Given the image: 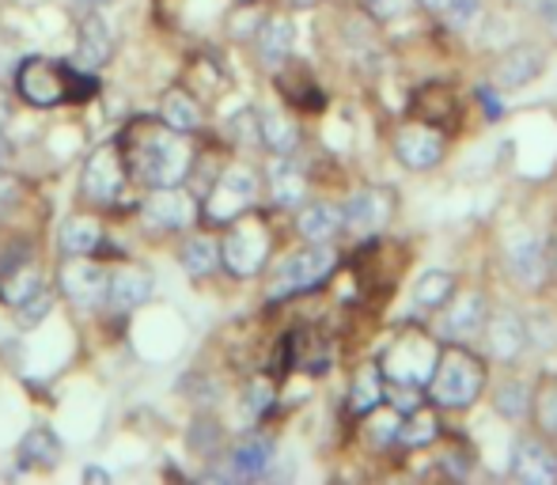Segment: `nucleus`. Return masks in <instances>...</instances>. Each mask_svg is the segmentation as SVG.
Returning a JSON list of instances; mask_svg holds the SVG:
<instances>
[{
  "instance_id": "1",
  "label": "nucleus",
  "mask_w": 557,
  "mask_h": 485,
  "mask_svg": "<svg viewBox=\"0 0 557 485\" xmlns=\"http://www.w3.org/2000/svg\"><path fill=\"white\" fill-rule=\"evenodd\" d=\"M125 167L148 190L163 186H183L194 167V148L186 133H175L163 122H137L129 129V152Z\"/></svg>"
},
{
  "instance_id": "2",
  "label": "nucleus",
  "mask_w": 557,
  "mask_h": 485,
  "mask_svg": "<svg viewBox=\"0 0 557 485\" xmlns=\"http://www.w3.org/2000/svg\"><path fill=\"white\" fill-rule=\"evenodd\" d=\"M482 390H485V364L470 349H462L459 341L441 349V361H436V372L429 380L425 395L441 410H467V406L478 402Z\"/></svg>"
},
{
  "instance_id": "3",
  "label": "nucleus",
  "mask_w": 557,
  "mask_h": 485,
  "mask_svg": "<svg viewBox=\"0 0 557 485\" xmlns=\"http://www.w3.org/2000/svg\"><path fill=\"white\" fill-rule=\"evenodd\" d=\"M441 361V346L421 331H403L383 353V375L391 383H413V387H429Z\"/></svg>"
},
{
  "instance_id": "4",
  "label": "nucleus",
  "mask_w": 557,
  "mask_h": 485,
  "mask_svg": "<svg viewBox=\"0 0 557 485\" xmlns=\"http://www.w3.org/2000/svg\"><path fill=\"white\" fill-rule=\"evenodd\" d=\"M265 258H270V228L262 216L243 213L239 221L227 224L221 239V262L232 277H255L262 273Z\"/></svg>"
},
{
  "instance_id": "5",
  "label": "nucleus",
  "mask_w": 557,
  "mask_h": 485,
  "mask_svg": "<svg viewBox=\"0 0 557 485\" xmlns=\"http://www.w3.org/2000/svg\"><path fill=\"white\" fill-rule=\"evenodd\" d=\"M334 265H337V250L331 242H308L304 250L288 254L285 262H281V270L273 273L270 300H277V296L311 293V288H319L326 277H331Z\"/></svg>"
},
{
  "instance_id": "6",
  "label": "nucleus",
  "mask_w": 557,
  "mask_h": 485,
  "mask_svg": "<svg viewBox=\"0 0 557 485\" xmlns=\"http://www.w3.org/2000/svg\"><path fill=\"white\" fill-rule=\"evenodd\" d=\"M258 198V175L247 167V163H232V167L221 171V178L213 183L206 198V216L209 224H232L239 221L243 213H250Z\"/></svg>"
},
{
  "instance_id": "7",
  "label": "nucleus",
  "mask_w": 557,
  "mask_h": 485,
  "mask_svg": "<svg viewBox=\"0 0 557 485\" xmlns=\"http://www.w3.org/2000/svg\"><path fill=\"white\" fill-rule=\"evenodd\" d=\"M15 91L30 107H58L61 99H69V69L53 58L30 53L15 65Z\"/></svg>"
},
{
  "instance_id": "8",
  "label": "nucleus",
  "mask_w": 557,
  "mask_h": 485,
  "mask_svg": "<svg viewBox=\"0 0 557 485\" xmlns=\"http://www.w3.org/2000/svg\"><path fill=\"white\" fill-rule=\"evenodd\" d=\"M81 190L91 206H114L122 198L125 183H129V167H125V152H117V145H103L88 156L81 175Z\"/></svg>"
},
{
  "instance_id": "9",
  "label": "nucleus",
  "mask_w": 557,
  "mask_h": 485,
  "mask_svg": "<svg viewBox=\"0 0 557 485\" xmlns=\"http://www.w3.org/2000/svg\"><path fill=\"white\" fill-rule=\"evenodd\" d=\"M395 216V190L387 186H368V190L352 194L342 206V228L352 236H372Z\"/></svg>"
},
{
  "instance_id": "10",
  "label": "nucleus",
  "mask_w": 557,
  "mask_h": 485,
  "mask_svg": "<svg viewBox=\"0 0 557 485\" xmlns=\"http://www.w3.org/2000/svg\"><path fill=\"white\" fill-rule=\"evenodd\" d=\"M107 285H111V273L103 270L99 262L91 258H69L61 265V293L69 296V303L76 308H99L107 303Z\"/></svg>"
},
{
  "instance_id": "11",
  "label": "nucleus",
  "mask_w": 557,
  "mask_h": 485,
  "mask_svg": "<svg viewBox=\"0 0 557 485\" xmlns=\"http://www.w3.org/2000/svg\"><path fill=\"white\" fill-rule=\"evenodd\" d=\"M140 216H145L148 228L178 232V228H186V224H194L198 201H194L183 186H163V190L148 194V201L140 206Z\"/></svg>"
},
{
  "instance_id": "12",
  "label": "nucleus",
  "mask_w": 557,
  "mask_h": 485,
  "mask_svg": "<svg viewBox=\"0 0 557 485\" xmlns=\"http://www.w3.org/2000/svg\"><path fill=\"white\" fill-rule=\"evenodd\" d=\"M505 262L520 288H543L546 277H550V254H546V247L531 236V232H523V236H516L508 242Z\"/></svg>"
},
{
  "instance_id": "13",
  "label": "nucleus",
  "mask_w": 557,
  "mask_h": 485,
  "mask_svg": "<svg viewBox=\"0 0 557 485\" xmlns=\"http://www.w3.org/2000/svg\"><path fill=\"white\" fill-rule=\"evenodd\" d=\"M485 346L490 357L500 364H516L523 357V349L531 346V331L516 311H497L485 319Z\"/></svg>"
},
{
  "instance_id": "14",
  "label": "nucleus",
  "mask_w": 557,
  "mask_h": 485,
  "mask_svg": "<svg viewBox=\"0 0 557 485\" xmlns=\"http://www.w3.org/2000/svg\"><path fill=\"white\" fill-rule=\"evenodd\" d=\"M395 156L403 167L429 171L444 160V137L433 125H403L395 137Z\"/></svg>"
},
{
  "instance_id": "15",
  "label": "nucleus",
  "mask_w": 557,
  "mask_h": 485,
  "mask_svg": "<svg viewBox=\"0 0 557 485\" xmlns=\"http://www.w3.org/2000/svg\"><path fill=\"white\" fill-rule=\"evenodd\" d=\"M512 474L528 485H554L557 482V451L539 436H520L512 448Z\"/></svg>"
},
{
  "instance_id": "16",
  "label": "nucleus",
  "mask_w": 557,
  "mask_h": 485,
  "mask_svg": "<svg viewBox=\"0 0 557 485\" xmlns=\"http://www.w3.org/2000/svg\"><path fill=\"white\" fill-rule=\"evenodd\" d=\"M444 319H441V331L447 341H459V346H467L474 334L485 331V319H490V311H485V296L482 293H467L459 296V300H447L444 303Z\"/></svg>"
},
{
  "instance_id": "17",
  "label": "nucleus",
  "mask_w": 557,
  "mask_h": 485,
  "mask_svg": "<svg viewBox=\"0 0 557 485\" xmlns=\"http://www.w3.org/2000/svg\"><path fill=\"white\" fill-rule=\"evenodd\" d=\"M111 58H114L111 27H107L103 15H88V20L81 23V38H76V69L96 73V69H103Z\"/></svg>"
},
{
  "instance_id": "18",
  "label": "nucleus",
  "mask_w": 557,
  "mask_h": 485,
  "mask_svg": "<svg viewBox=\"0 0 557 485\" xmlns=\"http://www.w3.org/2000/svg\"><path fill=\"white\" fill-rule=\"evenodd\" d=\"M543 65H546V53L539 46H512L493 65V80H497V88H523V84H531L543 73Z\"/></svg>"
},
{
  "instance_id": "19",
  "label": "nucleus",
  "mask_w": 557,
  "mask_h": 485,
  "mask_svg": "<svg viewBox=\"0 0 557 485\" xmlns=\"http://www.w3.org/2000/svg\"><path fill=\"white\" fill-rule=\"evenodd\" d=\"M273 463V440L265 436H243L239 444L232 448L227 456V474L239 482H250V478H262Z\"/></svg>"
},
{
  "instance_id": "20",
  "label": "nucleus",
  "mask_w": 557,
  "mask_h": 485,
  "mask_svg": "<svg viewBox=\"0 0 557 485\" xmlns=\"http://www.w3.org/2000/svg\"><path fill=\"white\" fill-rule=\"evenodd\" d=\"M152 300V277L137 265H125V270L111 273V285H107V303L117 311H133L140 303Z\"/></svg>"
},
{
  "instance_id": "21",
  "label": "nucleus",
  "mask_w": 557,
  "mask_h": 485,
  "mask_svg": "<svg viewBox=\"0 0 557 485\" xmlns=\"http://www.w3.org/2000/svg\"><path fill=\"white\" fill-rule=\"evenodd\" d=\"M258 42V58L265 61L270 69L285 65L288 53H293V42H296V27L293 20H285V15H270V20L262 23V30L255 35Z\"/></svg>"
},
{
  "instance_id": "22",
  "label": "nucleus",
  "mask_w": 557,
  "mask_h": 485,
  "mask_svg": "<svg viewBox=\"0 0 557 485\" xmlns=\"http://www.w3.org/2000/svg\"><path fill=\"white\" fill-rule=\"evenodd\" d=\"M58 242L65 258H88L103 247V224L96 216H69L58 232Z\"/></svg>"
},
{
  "instance_id": "23",
  "label": "nucleus",
  "mask_w": 557,
  "mask_h": 485,
  "mask_svg": "<svg viewBox=\"0 0 557 485\" xmlns=\"http://www.w3.org/2000/svg\"><path fill=\"white\" fill-rule=\"evenodd\" d=\"M296 232H300L308 242H331L337 232H342V209L326 206V201H311V206H300V216H296Z\"/></svg>"
},
{
  "instance_id": "24",
  "label": "nucleus",
  "mask_w": 557,
  "mask_h": 485,
  "mask_svg": "<svg viewBox=\"0 0 557 485\" xmlns=\"http://www.w3.org/2000/svg\"><path fill=\"white\" fill-rule=\"evenodd\" d=\"M270 190H273V201L285 209H300L304 198H308V183H304V171L288 163V156H277L270 171Z\"/></svg>"
},
{
  "instance_id": "25",
  "label": "nucleus",
  "mask_w": 557,
  "mask_h": 485,
  "mask_svg": "<svg viewBox=\"0 0 557 485\" xmlns=\"http://www.w3.org/2000/svg\"><path fill=\"white\" fill-rule=\"evenodd\" d=\"M15 456H20L23 467H42V471H50V467L61 463V456H65V451H61V440L50 433V428L38 425V428H30V433L23 436Z\"/></svg>"
},
{
  "instance_id": "26",
  "label": "nucleus",
  "mask_w": 557,
  "mask_h": 485,
  "mask_svg": "<svg viewBox=\"0 0 557 485\" xmlns=\"http://www.w3.org/2000/svg\"><path fill=\"white\" fill-rule=\"evenodd\" d=\"M387 402V387H383V368L364 364L349 387V410L352 413H372Z\"/></svg>"
},
{
  "instance_id": "27",
  "label": "nucleus",
  "mask_w": 557,
  "mask_h": 485,
  "mask_svg": "<svg viewBox=\"0 0 557 485\" xmlns=\"http://www.w3.org/2000/svg\"><path fill=\"white\" fill-rule=\"evenodd\" d=\"M160 119L163 125H171L175 133H198L201 129V107H198V99L190 96V91H168L163 96V103H160Z\"/></svg>"
},
{
  "instance_id": "28",
  "label": "nucleus",
  "mask_w": 557,
  "mask_h": 485,
  "mask_svg": "<svg viewBox=\"0 0 557 485\" xmlns=\"http://www.w3.org/2000/svg\"><path fill=\"white\" fill-rule=\"evenodd\" d=\"M258 129H262V145L270 148L273 156H293L296 145H300V129H296V122L281 111L262 114Z\"/></svg>"
},
{
  "instance_id": "29",
  "label": "nucleus",
  "mask_w": 557,
  "mask_h": 485,
  "mask_svg": "<svg viewBox=\"0 0 557 485\" xmlns=\"http://www.w3.org/2000/svg\"><path fill=\"white\" fill-rule=\"evenodd\" d=\"M35 293H42V273L38 265H12V270L0 277V300L20 308L23 300H30Z\"/></svg>"
},
{
  "instance_id": "30",
  "label": "nucleus",
  "mask_w": 557,
  "mask_h": 485,
  "mask_svg": "<svg viewBox=\"0 0 557 485\" xmlns=\"http://www.w3.org/2000/svg\"><path fill=\"white\" fill-rule=\"evenodd\" d=\"M455 296V277L447 270H429L418 277V285H413V303H418L421 311H436L444 308L447 300Z\"/></svg>"
},
{
  "instance_id": "31",
  "label": "nucleus",
  "mask_w": 557,
  "mask_h": 485,
  "mask_svg": "<svg viewBox=\"0 0 557 485\" xmlns=\"http://www.w3.org/2000/svg\"><path fill=\"white\" fill-rule=\"evenodd\" d=\"M436 436H441V421H436V413L413 410V413H406V418H403L398 444H403V448H425V444H433Z\"/></svg>"
},
{
  "instance_id": "32",
  "label": "nucleus",
  "mask_w": 557,
  "mask_h": 485,
  "mask_svg": "<svg viewBox=\"0 0 557 485\" xmlns=\"http://www.w3.org/2000/svg\"><path fill=\"white\" fill-rule=\"evenodd\" d=\"M216 265H221V247H216V239L198 236L183 247V270L194 273V277H209Z\"/></svg>"
},
{
  "instance_id": "33",
  "label": "nucleus",
  "mask_w": 557,
  "mask_h": 485,
  "mask_svg": "<svg viewBox=\"0 0 557 485\" xmlns=\"http://www.w3.org/2000/svg\"><path fill=\"white\" fill-rule=\"evenodd\" d=\"M531 402H535V395H531V387L523 380H508L497 387V395H493V406H497L505 418L512 421H523L531 413Z\"/></svg>"
},
{
  "instance_id": "34",
  "label": "nucleus",
  "mask_w": 557,
  "mask_h": 485,
  "mask_svg": "<svg viewBox=\"0 0 557 485\" xmlns=\"http://www.w3.org/2000/svg\"><path fill=\"white\" fill-rule=\"evenodd\" d=\"M531 418L539 421L543 433L557 436V375H546L535 390V402H531Z\"/></svg>"
},
{
  "instance_id": "35",
  "label": "nucleus",
  "mask_w": 557,
  "mask_h": 485,
  "mask_svg": "<svg viewBox=\"0 0 557 485\" xmlns=\"http://www.w3.org/2000/svg\"><path fill=\"white\" fill-rule=\"evenodd\" d=\"M368 418H372V425H368V440H372L375 448H391V444H398L406 413H398L395 406H391V410H383L380 406V410H372Z\"/></svg>"
},
{
  "instance_id": "36",
  "label": "nucleus",
  "mask_w": 557,
  "mask_h": 485,
  "mask_svg": "<svg viewBox=\"0 0 557 485\" xmlns=\"http://www.w3.org/2000/svg\"><path fill=\"white\" fill-rule=\"evenodd\" d=\"M50 308H53V296L42 288V293H35L30 300H23L20 308H15V319H20V326H38L50 315Z\"/></svg>"
},
{
  "instance_id": "37",
  "label": "nucleus",
  "mask_w": 557,
  "mask_h": 485,
  "mask_svg": "<svg viewBox=\"0 0 557 485\" xmlns=\"http://www.w3.org/2000/svg\"><path fill=\"white\" fill-rule=\"evenodd\" d=\"M421 398H425V387H413V383H391V390H387V402L395 406L398 413L421 410Z\"/></svg>"
},
{
  "instance_id": "38",
  "label": "nucleus",
  "mask_w": 557,
  "mask_h": 485,
  "mask_svg": "<svg viewBox=\"0 0 557 485\" xmlns=\"http://www.w3.org/2000/svg\"><path fill=\"white\" fill-rule=\"evenodd\" d=\"M273 406V387L265 380H258L255 387L247 390V413L250 418H258V413H265Z\"/></svg>"
},
{
  "instance_id": "39",
  "label": "nucleus",
  "mask_w": 557,
  "mask_h": 485,
  "mask_svg": "<svg viewBox=\"0 0 557 485\" xmlns=\"http://www.w3.org/2000/svg\"><path fill=\"white\" fill-rule=\"evenodd\" d=\"M410 4L413 0H364V8L375 15V20H395V15H403Z\"/></svg>"
},
{
  "instance_id": "40",
  "label": "nucleus",
  "mask_w": 557,
  "mask_h": 485,
  "mask_svg": "<svg viewBox=\"0 0 557 485\" xmlns=\"http://www.w3.org/2000/svg\"><path fill=\"white\" fill-rule=\"evenodd\" d=\"M478 12V0H451V8H447V20L455 23V27H462V23H470V15Z\"/></svg>"
},
{
  "instance_id": "41",
  "label": "nucleus",
  "mask_w": 557,
  "mask_h": 485,
  "mask_svg": "<svg viewBox=\"0 0 557 485\" xmlns=\"http://www.w3.org/2000/svg\"><path fill=\"white\" fill-rule=\"evenodd\" d=\"M15 194H20V183H15L12 175H4V171H0V209H8L15 201Z\"/></svg>"
},
{
  "instance_id": "42",
  "label": "nucleus",
  "mask_w": 557,
  "mask_h": 485,
  "mask_svg": "<svg viewBox=\"0 0 557 485\" xmlns=\"http://www.w3.org/2000/svg\"><path fill=\"white\" fill-rule=\"evenodd\" d=\"M543 20H546V27L557 35V0H543Z\"/></svg>"
},
{
  "instance_id": "43",
  "label": "nucleus",
  "mask_w": 557,
  "mask_h": 485,
  "mask_svg": "<svg viewBox=\"0 0 557 485\" xmlns=\"http://www.w3.org/2000/svg\"><path fill=\"white\" fill-rule=\"evenodd\" d=\"M413 4H421L425 12H433V15H444L447 8H451V0H413Z\"/></svg>"
},
{
  "instance_id": "44",
  "label": "nucleus",
  "mask_w": 557,
  "mask_h": 485,
  "mask_svg": "<svg viewBox=\"0 0 557 485\" xmlns=\"http://www.w3.org/2000/svg\"><path fill=\"white\" fill-rule=\"evenodd\" d=\"M84 478H88V482H107V471H99V467H88V471H84Z\"/></svg>"
},
{
  "instance_id": "45",
  "label": "nucleus",
  "mask_w": 557,
  "mask_h": 485,
  "mask_svg": "<svg viewBox=\"0 0 557 485\" xmlns=\"http://www.w3.org/2000/svg\"><path fill=\"white\" fill-rule=\"evenodd\" d=\"M8 152H12V145H8V137H4V133H0V163L8 160Z\"/></svg>"
},
{
  "instance_id": "46",
  "label": "nucleus",
  "mask_w": 557,
  "mask_h": 485,
  "mask_svg": "<svg viewBox=\"0 0 557 485\" xmlns=\"http://www.w3.org/2000/svg\"><path fill=\"white\" fill-rule=\"evenodd\" d=\"M4 122H8V96L0 91V125H4Z\"/></svg>"
},
{
  "instance_id": "47",
  "label": "nucleus",
  "mask_w": 557,
  "mask_h": 485,
  "mask_svg": "<svg viewBox=\"0 0 557 485\" xmlns=\"http://www.w3.org/2000/svg\"><path fill=\"white\" fill-rule=\"evenodd\" d=\"M288 4H293V8H315L319 0H288Z\"/></svg>"
},
{
  "instance_id": "48",
  "label": "nucleus",
  "mask_w": 557,
  "mask_h": 485,
  "mask_svg": "<svg viewBox=\"0 0 557 485\" xmlns=\"http://www.w3.org/2000/svg\"><path fill=\"white\" fill-rule=\"evenodd\" d=\"M554 254H557V236H554Z\"/></svg>"
},
{
  "instance_id": "49",
  "label": "nucleus",
  "mask_w": 557,
  "mask_h": 485,
  "mask_svg": "<svg viewBox=\"0 0 557 485\" xmlns=\"http://www.w3.org/2000/svg\"><path fill=\"white\" fill-rule=\"evenodd\" d=\"M239 4H250V0H239Z\"/></svg>"
}]
</instances>
